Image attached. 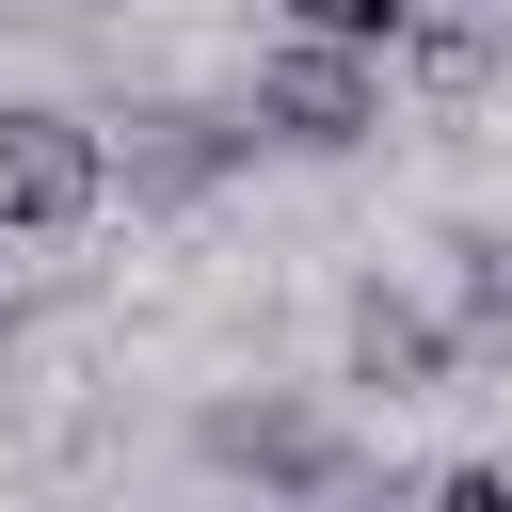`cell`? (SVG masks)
<instances>
[{
	"instance_id": "cell-1",
	"label": "cell",
	"mask_w": 512,
	"mask_h": 512,
	"mask_svg": "<svg viewBox=\"0 0 512 512\" xmlns=\"http://www.w3.org/2000/svg\"><path fill=\"white\" fill-rule=\"evenodd\" d=\"M192 464H208V480H240L256 512H336V496L368 480L352 416H336V400H304V384H224V400L192 416Z\"/></svg>"
},
{
	"instance_id": "cell-2",
	"label": "cell",
	"mask_w": 512,
	"mask_h": 512,
	"mask_svg": "<svg viewBox=\"0 0 512 512\" xmlns=\"http://www.w3.org/2000/svg\"><path fill=\"white\" fill-rule=\"evenodd\" d=\"M384 112H400V64H368V48H304V32H272V48L240 64V128H256V160H352V144H384Z\"/></svg>"
},
{
	"instance_id": "cell-3",
	"label": "cell",
	"mask_w": 512,
	"mask_h": 512,
	"mask_svg": "<svg viewBox=\"0 0 512 512\" xmlns=\"http://www.w3.org/2000/svg\"><path fill=\"white\" fill-rule=\"evenodd\" d=\"M112 208V128L64 96H0V240H80Z\"/></svg>"
},
{
	"instance_id": "cell-4",
	"label": "cell",
	"mask_w": 512,
	"mask_h": 512,
	"mask_svg": "<svg viewBox=\"0 0 512 512\" xmlns=\"http://www.w3.org/2000/svg\"><path fill=\"white\" fill-rule=\"evenodd\" d=\"M224 176H256L240 96H128V112H112V192H128V208H208Z\"/></svg>"
},
{
	"instance_id": "cell-5",
	"label": "cell",
	"mask_w": 512,
	"mask_h": 512,
	"mask_svg": "<svg viewBox=\"0 0 512 512\" xmlns=\"http://www.w3.org/2000/svg\"><path fill=\"white\" fill-rule=\"evenodd\" d=\"M448 368H464V320H448V304H416V288H384V272L336 304V384H368V400H432Z\"/></svg>"
},
{
	"instance_id": "cell-6",
	"label": "cell",
	"mask_w": 512,
	"mask_h": 512,
	"mask_svg": "<svg viewBox=\"0 0 512 512\" xmlns=\"http://www.w3.org/2000/svg\"><path fill=\"white\" fill-rule=\"evenodd\" d=\"M416 16H432V0H272V32H304V48H368V64H400Z\"/></svg>"
},
{
	"instance_id": "cell-7",
	"label": "cell",
	"mask_w": 512,
	"mask_h": 512,
	"mask_svg": "<svg viewBox=\"0 0 512 512\" xmlns=\"http://www.w3.org/2000/svg\"><path fill=\"white\" fill-rule=\"evenodd\" d=\"M416 512H512V464H448V480H432Z\"/></svg>"
},
{
	"instance_id": "cell-8",
	"label": "cell",
	"mask_w": 512,
	"mask_h": 512,
	"mask_svg": "<svg viewBox=\"0 0 512 512\" xmlns=\"http://www.w3.org/2000/svg\"><path fill=\"white\" fill-rule=\"evenodd\" d=\"M16 336H32V304H16V288H0V368H16Z\"/></svg>"
},
{
	"instance_id": "cell-9",
	"label": "cell",
	"mask_w": 512,
	"mask_h": 512,
	"mask_svg": "<svg viewBox=\"0 0 512 512\" xmlns=\"http://www.w3.org/2000/svg\"><path fill=\"white\" fill-rule=\"evenodd\" d=\"M64 16H112V0H64Z\"/></svg>"
}]
</instances>
